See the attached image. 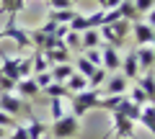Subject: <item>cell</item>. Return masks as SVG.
<instances>
[{"label": "cell", "instance_id": "cell-16", "mask_svg": "<svg viewBox=\"0 0 155 139\" xmlns=\"http://www.w3.org/2000/svg\"><path fill=\"white\" fill-rule=\"evenodd\" d=\"M80 44H83V52L85 49H101L104 41H101L98 28H88V31H83V33H80Z\"/></svg>", "mask_w": 155, "mask_h": 139}, {"label": "cell", "instance_id": "cell-27", "mask_svg": "<svg viewBox=\"0 0 155 139\" xmlns=\"http://www.w3.org/2000/svg\"><path fill=\"white\" fill-rule=\"evenodd\" d=\"M47 39H49V36H47L41 28H31V31H28V41H31V49H44Z\"/></svg>", "mask_w": 155, "mask_h": 139}, {"label": "cell", "instance_id": "cell-18", "mask_svg": "<svg viewBox=\"0 0 155 139\" xmlns=\"http://www.w3.org/2000/svg\"><path fill=\"white\" fill-rule=\"evenodd\" d=\"M31 75H39V72H47L49 70V62H47V57H44V52L41 49H31Z\"/></svg>", "mask_w": 155, "mask_h": 139}, {"label": "cell", "instance_id": "cell-31", "mask_svg": "<svg viewBox=\"0 0 155 139\" xmlns=\"http://www.w3.org/2000/svg\"><path fill=\"white\" fill-rule=\"evenodd\" d=\"M127 98H129V100H132L134 106H140V108H142V106H147V95H145V93H142V90H140V88H137V85H134V88H132V90H127Z\"/></svg>", "mask_w": 155, "mask_h": 139}, {"label": "cell", "instance_id": "cell-29", "mask_svg": "<svg viewBox=\"0 0 155 139\" xmlns=\"http://www.w3.org/2000/svg\"><path fill=\"white\" fill-rule=\"evenodd\" d=\"M49 111H52V121L65 116V98H49Z\"/></svg>", "mask_w": 155, "mask_h": 139}, {"label": "cell", "instance_id": "cell-39", "mask_svg": "<svg viewBox=\"0 0 155 139\" xmlns=\"http://www.w3.org/2000/svg\"><path fill=\"white\" fill-rule=\"evenodd\" d=\"M34 80H36V85H39V90H44L47 85L52 83V72L47 70V72H39V75H34Z\"/></svg>", "mask_w": 155, "mask_h": 139}, {"label": "cell", "instance_id": "cell-7", "mask_svg": "<svg viewBox=\"0 0 155 139\" xmlns=\"http://www.w3.org/2000/svg\"><path fill=\"white\" fill-rule=\"evenodd\" d=\"M129 33H134V44L137 46H150L155 39V28H150L147 23H140V21L132 23V31Z\"/></svg>", "mask_w": 155, "mask_h": 139}, {"label": "cell", "instance_id": "cell-4", "mask_svg": "<svg viewBox=\"0 0 155 139\" xmlns=\"http://www.w3.org/2000/svg\"><path fill=\"white\" fill-rule=\"evenodd\" d=\"M114 113V124H111V131L116 134V139H132L134 137V121L124 118L119 111H111Z\"/></svg>", "mask_w": 155, "mask_h": 139}, {"label": "cell", "instance_id": "cell-5", "mask_svg": "<svg viewBox=\"0 0 155 139\" xmlns=\"http://www.w3.org/2000/svg\"><path fill=\"white\" fill-rule=\"evenodd\" d=\"M0 111L16 116V113H21V111H28V103L21 100L18 95H13V93H0Z\"/></svg>", "mask_w": 155, "mask_h": 139}, {"label": "cell", "instance_id": "cell-2", "mask_svg": "<svg viewBox=\"0 0 155 139\" xmlns=\"http://www.w3.org/2000/svg\"><path fill=\"white\" fill-rule=\"evenodd\" d=\"M78 131H80V118H75L72 113H65L62 118L52 121V126H49V134L54 139H72Z\"/></svg>", "mask_w": 155, "mask_h": 139}, {"label": "cell", "instance_id": "cell-6", "mask_svg": "<svg viewBox=\"0 0 155 139\" xmlns=\"http://www.w3.org/2000/svg\"><path fill=\"white\" fill-rule=\"evenodd\" d=\"M127 85H129V80L122 72H111L104 83V90L109 95H127Z\"/></svg>", "mask_w": 155, "mask_h": 139}, {"label": "cell", "instance_id": "cell-43", "mask_svg": "<svg viewBox=\"0 0 155 139\" xmlns=\"http://www.w3.org/2000/svg\"><path fill=\"white\" fill-rule=\"evenodd\" d=\"M96 3H98V8H101V11H104V5H106V0H96Z\"/></svg>", "mask_w": 155, "mask_h": 139}, {"label": "cell", "instance_id": "cell-34", "mask_svg": "<svg viewBox=\"0 0 155 139\" xmlns=\"http://www.w3.org/2000/svg\"><path fill=\"white\" fill-rule=\"evenodd\" d=\"M104 13L106 11H101V8L93 11V13H88V16H85V18H88V28H101V26H104Z\"/></svg>", "mask_w": 155, "mask_h": 139}, {"label": "cell", "instance_id": "cell-37", "mask_svg": "<svg viewBox=\"0 0 155 139\" xmlns=\"http://www.w3.org/2000/svg\"><path fill=\"white\" fill-rule=\"evenodd\" d=\"M134 3V11L137 13H150L155 8V0H132Z\"/></svg>", "mask_w": 155, "mask_h": 139}, {"label": "cell", "instance_id": "cell-12", "mask_svg": "<svg viewBox=\"0 0 155 139\" xmlns=\"http://www.w3.org/2000/svg\"><path fill=\"white\" fill-rule=\"evenodd\" d=\"M18 62H21V57H8L5 52H3V65H0V75L8 80H21L18 77Z\"/></svg>", "mask_w": 155, "mask_h": 139}, {"label": "cell", "instance_id": "cell-44", "mask_svg": "<svg viewBox=\"0 0 155 139\" xmlns=\"http://www.w3.org/2000/svg\"><path fill=\"white\" fill-rule=\"evenodd\" d=\"M0 139H5V129H0Z\"/></svg>", "mask_w": 155, "mask_h": 139}, {"label": "cell", "instance_id": "cell-33", "mask_svg": "<svg viewBox=\"0 0 155 139\" xmlns=\"http://www.w3.org/2000/svg\"><path fill=\"white\" fill-rule=\"evenodd\" d=\"M83 57L91 62L93 67H104V57H101V49H85Z\"/></svg>", "mask_w": 155, "mask_h": 139}, {"label": "cell", "instance_id": "cell-20", "mask_svg": "<svg viewBox=\"0 0 155 139\" xmlns=\"http://www.w3.org/2000/svg\"><path fill=\"white\" fill-rule=\"evenodd\" d=\"M75 8H67V11H49V18L47 21H54V23H60V26H70V21L75 18Z\"/></svg>", "mask_w": 155, "mask_h": 139}, {"label": "cell", "instance_id": "cell-13", "mask_svg": "<svg viewBox=\"0 0 155 139\" xmlns=\"http://www.w3.org/2000/svg\"><path fill=\"white\" fill-rule=\"evenodd\" d=\"M134 83H137V88L147 95V103H155V72H142Z\"/></svg>", "mask_w": 155, "mask_h": 139}, {"label": "cell", "instance_id": "cell-45", "mask_svg": "<svg viewBox=\"0 0 155 139\" xmlns=\"http://www.w3.org/2000/svg\"><path fill=\"white\" fill-rule=\"evenodd\" d=\"M150 46H153V52H155V39H153V44H150Z\"/></svg>", "mask_w": 155, "mask_h": 139}, {"label": "cell", "instance_id": "cell-26", "mask_svg": "<svg viewBox=\"0 0 155 139\" xmlns=\"http://www.w3.org/2000/svg\"><path fill=\"white\" fill-rule=\"evenodd\" d=\"M96 70H98V67H93V65H91V62L85 59L83 54L78 57V62H75V72H78V75H83L85 80H91V75H93Z\"/></svg>", "mask_w": 155, "mask_h": 139}, {"label": "cell", "instance_id": "cell-19", "mask_svg": "<svg viewBox=\"0 0 155 139\" xmlns=\"http://www.w3.org/2000/svg\"><path fill=\"white\" fill-rule=\"evenodd\" d=\"M49 72H52V83H67L72 77V72H75V67L72 65H54V67H49Z\"/></svg>", "mask_w": 155, "mask_h": 139}, {"label": "cell", "instance_id": "cell-38", "mask_svg": "<svg viewBox=\"0 0 155 139\" xmlns=\"http://www.w3.org/2000/svg\"><path fill=\"white\" fill-rule=\"evenodd\" d=\"M18 124H16V118L11 116V113H5V111H0V129H16Z\"/></svg>", "mask_w": 155, "mask_h": 139}, {"label": "cell", "instance_id": "cell-8", "mask_svg": "<svg viewBox=\"0 0 155 139\" xmlns=\"http://www.w3.org/2000/svg\"><path fill=\"white\" fill-rule=\"evenodd\" d=\"M16 93H18V98H21V100H34L41 90H39L36 80H34V75H31V77H23V80H18V83H16Z\"/></svg>", "mask_w": 155, "mask_h": 139}, {"label": "cell", "instance_id": "cell-17", "mask_svg": "<svg viewBox=\"0 0 155 139\" xmlns=\"http://www.w3.org/2000/svg\"><path fill=\"white\" fill-rule=\"evenodd\" d=\"M116 111L122 113L124 118H129V121H134V124H137V121H140V116H142V108H140V106H134V103H132L129 98H124L122 103H119V108H116Z\"/></svg>", "mask_w": 155, "mask_h": 139}, {"label": "cell", "instance_id": "cell-24", "mask_svg": "<svg viewBox=\"0 0 155 139\" xmlns=\"http://www.w3.org/2000/svg\"><path fill=\"white\" fill-rule=\"evenodd\" d=\"M65 88L70 90V93H80V90H88V80L83 77V75H78V72H72V77L65 83Z\"/></svg>", "mask_w": 155, "mask_h": 139}, {"label": "cell", "instance_id": "cell-23", "mask_svg": "<svg viewBox=\"0 0 155 139\" xmlns=\"http://www.w3.org/2000/svg\"><path fill=\"white\" fill-rule=\"evenodd\" d=\"M127 98V95H101L98 98V103H96V108H104V111H116V108H119V103H122V100Z\"/></svg>", "mask_w": 155, "mask_h": 139}, {"label": "cell", "instance_id": "cell-35", "mask_svg": "<svg viewBox=\"0 0 155 139\" xmlns=\"http://www.w3.org/2000/svg\"><path fill=\"white\" fill-rule=\"evenodd\" d=\"M49 11H67V8H75V0H44Z\"/></svg>", "mask_w": 155, "mask_h": 139}, {"label": "cell", "instance_id": "cell-41", "mask_svg": "<svg viewBox=\"0 0 155 139\" xmlns=\"http://www.w3.org/2000/svg\"><path fill=\"white\" fill-rule=\"evenodd\" d=\"M122 5V0H106V5H104V11H116V8Z\"/></svg>", "mask_w": 155, "mask_h": 139}, {"label": "cell", "instance_id": "cell-32", "mask_svg": "<svg viewBox=\"0 0 155 139\" xmlns=\"http://www.w3.org/2000/svg\"><path fill=\"white\" fill-rule=\"evenodd\" d=\"M23 3H26V0H3V13H8V16H16V13L23 8Z\"/></svg>", "mask_w": 155, "mask_h": 139}, {"label": "cell", "instance_id": "cell-1", "mask_svg": "<svg viewBox=\"0 0 155 139\" xmlns=\"http://www.w3.org/2000/svg\"><path fill=\"white\" fill-rule=\"evenodd\" d=\"M101 98V90H80V93H70V106H72V116L75 118H83L88 111H93L96 103Z\"/></svg>", "mask_w": 155, "mask_h": 139}, {"label": "cell", "instance_id": "cell-28", "mask_svg": "<svg viewBox=\"0 0 155 139\" xmlns=\"http://www.w3.org/2000/svg\"><path fill=\"white\" fill-rule=\"evenodd\" d=\"M106 77H109V72H106L104 67H98V70H96V72L91 75V80H88V88H91V90H98V88H104Z\"/></svg>", "mask_w": 155, "mask_h": 139}, {"label": "cell", "instance_id": "cell-9", "mask_svg": "<svg viewBox=\"0 0 155 139\" xmlns=\"http://www.w3.org/2000/svg\"><path fill=\"white\" fill-rule=\"evenodd\" d=\"M101 57H104V70L106 72H116L119 67H122V54H119V49H114V46H101Z\"/></svg>", "mask_w": 155, "mask_h": 139}, {"label": "cell", "instance_id": "cell-10", "mask_svg": "<svg viewBox=\"0 0 155 139\" xmlns=\"http://www.w3.org/2000/svg\"><path fill=\"white\" fill-rule=\"evenodd\" d=\"M119 70H122V75L127 80H137L140 77V65H137V54H134V49L127 52V54L122 57V67H119Z\"/></svg>", "mask_w": 155, "mask_h": 139}, {"label": "cell", "instance_id": "cell-11", "mask_svg": "<svg viewBox=\"0 0 155 139\" xmlns=\"http://www.w3.org/2000/svg\"><path fill=\"white\" fill-rule=\"evenodd\" d=\"M134 54H137L140 72H153V67H155V52H153V46H137Z\"/></svg>", "mask_w": 155, "mask_h": 139}, {"label": "cell", "instance_id": "cell-21", "mask_svg": "<svg viewBox=\"0 0 155 139\" xmlns=\"http://www.w3.org/2000/svg\"><path fill=\"white\" fill-rule=\"evenodd\" d=\"M109 28H111V33H114L116 39H127V33L132 31V21H127V18H119V21H114V23H109Z\"/></svg>", "mask_w": 155, "mask_h": 139}, {"label": "cell", "instance_id": "cell-15", "mask_svg": "<svg viewBox=\"0 0 155 139\" xmlns=\"http://www.w3.org/2000/svg\"><path fill=\"white\" fill-rule=\"evenodd\" d=\"M44 57H47V62H49V67H54V65H70V49H67L65 44L57 46V49H47Z\"/></svg>", "mask_w": 155, "mask_h": 139}, {"label": "cell", "instance_id": "cell-30", "mask_svg": "<svg viewBox=\"0 0 155 139\" xmlns=\"http://www.w3.org/2000/svg\"><path fill=\"white\" fill-rule=\"evenodd\" d=\"M116 11H119V16H122V18H127V21H132V23H134V18H137V11H134V3H132V0H122V5L116 8Z\"/></svg>", "mask_w": 155, "mask_h": 139}, {"label": "cell", "instance_id": "cell-14", "mask_svg": "<svg viewBox=\"0 0 155 139\" xmlns=\"http://www.w3.org/2000/svg\"><path fill=\"white\" fill-rule=\"evenodd\" d=\"M23 129H26L28 139H49V126H47L44 121H39V118L31 116V121L23 124Z\"/></svg>", "mask_w": 155, "mask_h": 139}, {"label": "cell", "instance_id": "cell-40", "mask_svg": "<svg viewBox=\"0 0 155 139\" xmlns=\"http://www.w3.org/2000/svg\"><path fill=\"white\" fill-rule=\"evenodd\" d=\"M11 139H28V134H26V129H23V124H18V126L13 129Z\"/></svg>", "mask_w": 155, "mask_h": 139}, {"label": "cell", "instance_id": "cell-42", "mask_svg": "<svg viewBox=\"0 0 155 139\" xmlns=\"http://www.w3.org/2000/svg\"><path fill=\"white\" fill-rule=\"evenodd\" d=\"M145 23H147L150 28H155V8H153L150 13H147V21H145Z\"/></svg>", "mask_w": 155, "mask_h": 139}, {"label": "cell", "instance_id": "cell-25", "mask_svg": "<svg viewBox=\"0 0 155 139\" xmlns=\"http://www.w3.org/2000/svg\"><path fill=\"white\" fill-rule=\"evenodd\" d=\"M44 93L49 95V98H65V100L70 98V90L65 88V83H49L44 88Z\"/></svg>", "mask_w": 155, "mask_h": 139}, {"label": "cell", "instance_id": "cell-22", "mask_svg": "<svg viewBox=\"0 0 155 139\" xmlns=\"http://www.w3.org/2000/svg\"><path fill=\"white\" fill-rule=\"evenodd\" d=\"M140 124L147 126V131L155 137V103H147L142 106V116H140Z\"/></svg>", "mask_w": 155, "mask_h": 139}, {"label": "cell", "instance_id": "cell-36", "mask_svg": "<svg viewBox=\"0 0 155 139\" xmlns=\"http://www.w3.org/2000/svg\"><path fill=\"white\" fill-rule=\"evenodd\" d=\"M18 77H31V59L28 57H21V62H18Z\"/></svg>", "mask_w": 155, "mask_h": 139}, {"label": "cell", "instance_id": "cell-3", "mask_svg": "<svg viewBox=\"0 0 155 139\" xmlns=\"http://www.w3.org/2000/svg\"><path fill=\"white\" fill-rule=\"evenodd\" d=\"M0 33H3V39H13V41H16V49H28V46H31V41H28V31L16 23V16L8 18V23L0 28Z\"/></svg>", "mask_w": 155, "mask_h": 139}]
</instances>
